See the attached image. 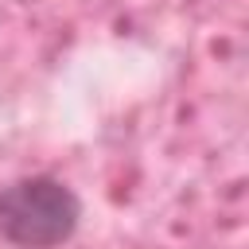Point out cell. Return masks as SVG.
<instances>
[{"instance_id":"6da1fadb","label":"cell","mask_w":249,"mask_h":249,"mask_svg":"<svg viewBox=\"0 0 249 249\" xmlns=\"http://www.w3.org/2000/svg\"><path fill=\"white\" fill-rule=\"evenodd\" d=\"M82 222V198L54 175H23L0 187V237L16 249H58Z\"/></svg>"}]
</instances>
